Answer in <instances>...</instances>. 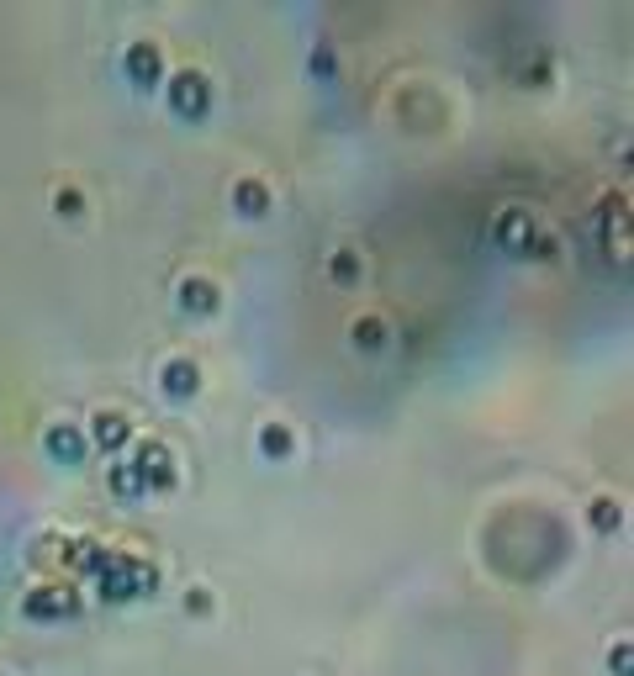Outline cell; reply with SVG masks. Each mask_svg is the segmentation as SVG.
<instances>
[{
	"mask_svg": "<svg viewBox=\"0 0 634 676\" xmlns=\"http://www.w3.org/2000/svg\"><path fill=\"white\" fill-rule=\"evenodd\" d=\"M53 212H59V217H85V196L74 191V185H64V191L53 196Z\"/></svg>",
	"mask_w": 634,
	"mask_h": 676,
	"instance_id": "obj_18",
	"label": "cell"
},
{
	"mask_svg": "<svg viewBox=\"0 0 634 676\" xmlns=\"http://www.w3.org/2000/svg\"><path fill=\"white\" fill-rule=\"evenodd\" d=\"M111 555H117V550H101L96 539H80V544H74V550H69V560H74V566H80L85 576H96V571L106 566Z\"/></svg>",
	"mask_w": 634,
	"mask_h": 676,
	"instance_id": "obj_15",
	"label": "cell"
},
{
	"mask_svg": "<svg viewBox=\"0 0 634 676\" xmlns=\"http://www.w3.org/2000/svg\"><path fill=\"white\" fill-rule=\"evenodd\" d=\"M312 69H317V74H333V53H328V48L312 53Z\"/></svg>",
	"mask_w": 634,
	"mask_h": 676,
	"instance_id": "obj_21",
	"label": "cell"
},
{
	"mask_svg": "<svg viewBox=\"0 0 634 676\" xmlns=\"http://www.w3.org/2000/svg\"><path fill=\"white\" fill-rule=\"evenodd\" d=\"M122 69H127V80H133V85L154 90V85L164 80V59H159V43H133V48H127V59H122Z\"/></svg>",
	"mask_w": 634,
	"mask_h": 676,
	"instance_id": "obj_7",
	"label": "cell"
},
{
	"mask_svg": "<svg viewBox=\"0 0 634 676\" xmlns=\"http://www.w3.org/2000/svg\"><path fill=\"white\" fill-rule=\"evenodd\" d=\"M185 608H191V613H212V597H207V587H191V592H185Z\"/></svg>",
	"mask_w": 634,
	"mask_h": 676,
	"instance_id": "obj_20",
	"label": "cell"
},
{
	"mask_svg": "<svg viewBox=\"0 0 634 676\" xmlns=\"http://www.w3.org/2000/svg\"><path fill=\"white\" fill-rule=\"evenodd\" d=\"M159 386H164V397H175V402L196 397V391H201V370H196V360H185V354H175V360H164V370H159Z\"/></svg>",
	"mask_w": 634,
	"mask_h": 676,
	"instance_id": "obj_8",
	"label": "cell"
},
{
	"mask_svg": "<svg viewBox=\"0 0 634 676\" xmlns=\"http://www.w3.org/2000/svg\"><path fill=\"white\" fill-rule=\"evenodd\" d=\"M85 439L96 444L101 455H122V449L133 444V418H127V412H96Z\"/></svg>",
	"mask_w": 634,
	"mask_h": 676,
	"instance_id": "obj_5",
	"label": "cell"
},
{
	"mask_svg": "<svg viewBox=\"0 0 634 676\" xmlns=\"http://www.w3.org/2000/svg\"><path fill=\"white\" fill-rule=\"evenodd\" d=\"M111 492H117L122 502L148 497V486H143V476L133 471V460H117V465H111Z\"/></svg>",
	"mask_w": 634,
	"mask_h": 676,
	"instance_id": "obj_14",
	"label": "cell"
},
{
	"mask_svg": "<svg viewBox=\"0 0 634 676\" xmlns=\"http://www.w3.org/2000/svg\"><path fill=\"white\" fill-rule=\"evenodd\" d=\"M43 449H48V460H59V465H80L90 455V439L74 423H53L43 434Z\"/></svg>",
	"mask_w": 634,
	"mask_h": 676,
	"instance_id": "obj_6",
	"label": "cell"
},
{
	"mask_svg": "<svg viewBox=\"0 0 634 676\" xmlns=\"http://www.w3.org/2000/svg\"><path fill=\"white\" fill-rule=\"evenodd\" d=\"M133 471L143 476L148 492H170V486L180 481L170 444H159V439H138V444H133Z\"/></svg>",
	"mask_w": 634,
	"mask_h": 676,
	"instance_id": "obj_2",
	"label": "cell"
},
{
	"mask_svg": "<svg viewBox=\"0 0 634 676\" xmlns=\"http://www.w3.org/2000/svg\"><path fill=\"white\" fill-rule=\"evenodd\" d=\"M354 344H360V349H381L386 344V323H381V317L376 312H370V317H354Z\"/></svg>",
	"mask_w": 634,
	"mask_h": 676,
	"instance_id": "obj_17",
	"label": "cell"
},
{
	"mask_svg": "<svg viewBox=\"0 0 634 676\" xmlns=\"http://www.w3.org/2000/svg\"><path fill=\"white\" fill-rule=\"evenodd\" d=\"M217 302H222V296H217V286H212L207 275H185V280H180V307H185V312L207 317V312H217Z\"/></svg>",
	"mask_w": 634,
	"mask_h": 676,
	"instance_id": "obj_10",
	"label": "cell"
},
{
	"mask_svg": "<svg viewBox=\"0 0 634 676\" xmlns=\"http://www.w3.org/2000/svg\"><path fill=\"white\" fill-rule=\"evenodd\" d=\"M159 587V571L138 555H111L106 566L96 571V592L106 603H133V597H148Z\"/></svg>",
	"mask_w": 634,
	"mask_h": 676,
	"instance_id": "obj_1",
	"label": "cell"
},
{
	"mask_svg": "<svg viewBox=\"0 0 634 676\" xmlns=\"http://www.w3.org/2000/svg\"><path fill=\"white\" fill-rule=\"evenodd\" d=\"M22 613L27 618H64V613H74V597L64 587H37L22 597Z\"/></svg>",
	"mask_w": 634,
	"mask_h": 676,
	"instance_id": "obj_9",
	"label": "cell"
},
{
	"mask_svg": "<svg viewBox=\"0 0 634 676\" xmlns=\"http://www.w3.org/2000/svg\"><path fill=\"white\" fill-rule=\"evenodd\" d=\"M291 449H296V439H291L286 423H265V428H259V455H265V460H291Z\"/></svg>",
	"mask_w": 634,
	"mask_h": 676,
	"instance_id": "obj_12",
	"label": "cell"
},
{
	"mask_svg": "<svg viewBox=\"0 0 634 676\" xmlns=\"http://www.w3.org/2000/svg\"><path fill=\"white\" fill-rule=\"evenodd\" d=\"M608 666H613V676H629V666H634V650H629V640H619L608 650Z\"/></svg>",
	"mask_w": 634,
	"mask_h": 676,
	"instance_id": "obj_19",
	"label": "cell"
},
{
	"mask_svg": "<svg viewBox=\"0 0 634 676\" xmlns=\"http://www.w3.org/2000/svg\"><path fill=\"white\" fill-rule=\"evenodd\" d=\"M233 212L265 217V212H270V185H265V180H238V185H233Z\"/></svg>",
	"mask_w": 634,
	"mask_h": 676,
	"instance_id": "obj_11",
	"label": "cell"
},
{
	"mask_svg": "<svg viewBox=\"0 0 634 676\" xmlns=\"http://www.w3.org/2000/svg\"><path fill=\"white\" fill-rule=\"evenodd\" d=\"M587 518H592V529H598V534H613L624 523V507L613 502V497H592V513Z\"/></svg>",
	"mask_w": 634,
	"mask_h": 676,
	"instance_id": "obj_16",
	"label": "cell"
},
{
	"mask_svg": "<svg viewBox=\"0 0 634 676\" xmlns=\"http://www.w3.org/2000/svg\"><path fill=\"white\" fill-rule=\"evenodd\" d=\"M170 106L180 111V117H191L201 122L212 111V80L201 69H175L170 74Z\"/></svg>",
	"mask_w": 634,
	"mask_h": 676,
	"instance_id": "obj_3",
	"label": "cell"
},
{
	"mask_svg": "<svg viewBox=\"0 0 634 676\" xmlns=\"http://www.w3.org/2000/svg\"><path fill=\"white\" fill-rule=\"evenodd\" d=\"M492 238H497L508 254H529V249H534V238H539L534 212H524V206H502L497 222H492Z\"/></svg>",
	"mask_w": 634,
	"mask_h": 676,
	"instance_id": "obj_4",
	"label": "cell"
},
{
	"mask_svg": "<svg viewBox=\"0 0 634 676\" xmlns=\"http://www.w3.org/2000/svg\"><path fill=\"white\" fill-rule=\"evenodd\" d=\"M360 254H354V249H333V259H328V280H333V286H360Z\"/></svg>",
	"mask_w": 634,
	"mask_h": 676,
	"instance_id": "obj_13",
	"label": "cell"
}]
</instances>
